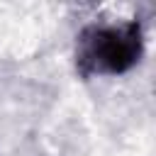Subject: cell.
<instances>
[{"label":"cell","instance_id":"6da1fadb","mask_svg":"<svg viewBox=\"0 0 156 156\" xmlns=\"http://www.w3.org/2000/svg\"><path fill=\"white\" fill-rule=\"evenodd\" d=\"M144 54V32L139 22L88 24L76 41V68L83 78L119 76L132 71Z\"/></svg>","mask_w":156,"mask_h":156}]
</instances>
